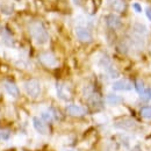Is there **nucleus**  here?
Returning a JSON list of instances; mask_svg holds the SVG:
<instances>
[{
	"label": "nucleus",
	"instance_id": "f257e3e1",
	"mask_svg": "<svg viewBox=\"0 0 151 151\" xmlns=\"http://www.w3.org/2000/svg\"><path fill=\"white\" fill-rule=\"evenodd\" d=\"M29 33L37 44H45L49 41V34L40 21H33L29 23Z\"/></svg>",
	"mask_w": 151,
	"mask_h": 151
},
{
	"label": "nucleus",
	"instance_id": "f03ea898",
	"mask_svg": "<svg viewBox=\"0 0 151 151\" xmlns=\"http://www.w3.org/2000/svg\"><path fill=\"white\" fill-rule=\"evenodd\" d=\"M24 90L32 98H37L41 93V85L37 79H29L24 83Z\"/></svg>",
	"mask_w": 151,
	"mask_h": 151
},
{
	"label": "nucleus",
	"instance_id": "7ed1b4c3",
	"mask_svg": "<svg viewBox=\"0 0 151 151\" xmlns=\"http://www.w3.org/2000/svg\"><path fill=\"white\" fill-rule=\"evenodd\" d=\"M38 59L43 65H45L48 68H56L58 65V60H57L56 56L51 52H42L38 57Z\"/></svg>",
	"mask_w": 151,
	"mask_h": 151
},
{
	"label": "nucleus",
	"instance_id": "20e7f679",
	"mask_svg": "<svg viewBox=\"0 0 151 151\" xmlns=\"http://www.w3.org/2000/svg\"><path fill=\"white\" fill-rule=\"evenodd\" d=\"M100 66L104 68V70L108 73L109 77H112V78H117L119 77L117 70L114 68V65L112 64V62L108 57H104V58L100 59Z\"/></svg>",
	"mask_w": 151,
	"mask_h": 151
},
{
	"label": "nucleus",
	"instance_id": "39448f33",
	"mask_svg": "<svg viewBox=\"0 0 151 151\" xmlns=\"http://www.w3.org/2000/svg\"><path fill=\"white\" fill-rule=\"evenodd\" d=\"M114 127L117 129H124V130H129L136 127V122L129 119V117H124V119H120L117 121L114 122Z\"/></svg>",
	"mask_w": 151,
	"mask_h": 151
},
{
	"label": "nucleus",
	"instance_id": "423d86ee",
	"mask_svg": "<svg viewBox=\"0 0 151 151\" xmlns=\"http://www.w3.org/2000/svg\"><path fill=\"white\" fill-rule=\"evenodd\" d=\"M76 36L81 42H90L92 40L91 32L86 27H83V26H79L76 28Z\"/></svg>",
	"mask_w": 151,
	"mask_h": 151
},
{
	"label": "nucleus",
	"instance_id": "0eeeda50",
	"mask_svg": "<svg viewBox=\"0 0 151 151\" xmlns=\"http://www.w3.org/2000/svg\"><path fill=\"white\" fill-rule=\"evenodd\" d=\"M66 113L71 116H76V117H79V116H84L85 114L87 113V111L79 106V105H76V104H71L66 107Z\"/></svg>",
	"mask_w": 151,
	"mask_h": 151
},
{
	"label": "nucleus",
	"instance_id": "6e6552de",
	"mask_svg": "<svg viewBox=\"0 0 151 151\" xmlns=\"http://www.w3.org/2000/svg\"><path fill=\"white\" fill-rule=\"evenodd\" d=\"M105 22H106L107 27L111 28V29H119L122 26L121 19L117 15H115V14H108V15H106Z\"/></svg>",
	"mask_w": 151,
	"mask_h": 151
},
{
	"label": "nucleus",
	"instance_id": "1a4fd4ad",
	"mask_svg": "<svg viewBox=\"0 0 151 151\" xmlns=\"http://www.w3.org/2000/svg\"><path fill=\"white\" fill-rule=\"evenodd\" d=\"M134 88L132 84L129 80L126 79H121V80H116L113 84L114 91H132Z\"/></svg>",
	"mask_w": 151,
	"mask_h": 151
},
{
	"label": "nucleus",
	"instance_id": "9d476101",
	"mask_svg": "<svg viewBox=\"0 0 151 151\" xmlns=\"http://www.w3.org/2000/svg\"><path fill=\"white\" fill-rule=\"evenodd\" d=\"M4 87H5L6 92L11 95V96H13V98H18V96L20 95L19 87H18V86H17V84H15V83H13V81L6 80V81L4 83Z\"/></svg>",
	"mask_w": 151,
	"mask_h": 151
},
{
	"label": "nucleus",
	"instance_id": "9b49d317",
	"mask_svg": "<svg viewBox=\"0 0 151 151\" xmlns=\"http://www.w3.org/2000/svg\"><path fill=\"white\" fill-rule=\"evenodd\" d=\"M33 126L35 128V130L40 132L41 135H47L48 134V127L45 124V122L40 119V117H34L33 119Z\"/></svg>",
	"mask_w": 151,
	"mask_h": 151
},
{
	"label": "nucleus",
	"instance_id": "f8f14e48",
	"mask_svg": "<svg viewBox=\"0 0 151 151\" xmlns=\"http://www.w3.org/2000/svg\"><path fill=\"white\" fill-rule=\"evenodd\" d=\"M108 5L111 6V8L117 12V13H122L126 9V2L124 0H108Z\"/></svg>",
	"mask_w": 151,
	"mask_h": 151
},
{
	"label": "nucleus",
	"instance_id": "ddd939ff",
	"mask_svg": "<svg viewBox=\"0 0 151 151\" xmlns=\"http://www.w3.org/2000/svg\"><path fill=\"white\" fill-rule=\"evenodd\" d=\"M56 88H57V94H58V96H59L60 99H63V100H65V101H68V100L70 99V92L68 91V88H66V86H65L64 84L57 83Z\"/></svg>",
	"mask_w": 151,
	"mask_h": 151
},
{
	"label": "nucleus",
	"instance_id": "4468645a",
	"mask_svg": "<svg viewBox=\"0 0 151 151\" xmlns=\"http://www.w3.org/2000/svg\"><path fill=\"white\" fill-rule=\"evenodd\" d=\"M106 101L112 105V106H116V105H120L122 102V98L120 95L114 94V93H109V94L106 96Z\"/></svg>",
	"mask_w": 151,
	"mask_h": 151
},
{
	"label": "nucleus",
	"instance_id": "2eb2a0df",
	"mask_svg": "<svg viewBox=\"0 0 151 151\" xmlns=\"http://www.w3.org/2000/svg\"><path fill=\"white\" fill-rule=\"evenodd\" d=\"M141 116L143 119H151V106H145L141 109Z\"/></svg>",
	"mask_w": 151,
	"mask_h": 151
},
{
	"label": "nucleus",
	"instance_id": "dca6fc26",
	"mask_svg": "<svg viewBox=\"0 0 151 151\" xmlns=\"http://www.w3.org/2000/svg\"><path fill=\"white\" fill-rule=\"evenodd\" d=\"M135 88H136V92H137L138 94L139 95L142 94V93L144 92V90H145L143 81H142V80H137V81L135 83Z\"/></svg>",
	"mask_w": 151,
	"mask_h": 151
},
{
	"label": "nucleus",
	"instance_id": "f3484780",
	"mask_svg": "<svg viewBox=\"0 0 151 151\" xmlns=\"http://www.w3.org/2000/svg\"><path fill=\"white\" fill-rule=\"evenodd\" d=\"M52 119H54V116H52V114H51L50 111H49V112H43V113H42V120H43L44 122H51Z\"/></svg>",
	"mask_w": 151,
	"mask_h": 151
},
{
	"label": "nucleus",
	"instance_id": "a211bd4d",
	"mask_svg": "<svg viewBox=\"0 0 151 151\" xmlns=\"http://www.w3.org/2000/svg\"><path fill=\"white\" fill-rule=\"evenodd\" d=\"M141 96L144 99V100H150L151 99V87H148L144 90V92L141 94Z\"/></svg>",
	"mask_w": 151,
	"mask_h": 151
},
{
	"label": "nucleus",
	"instance_id": "6ab92c4d",
	"mask_svg": "<svg viewBox=\"0 0 151 151\" xmlns=\"http://www.w3.org/2000/svg\"><path fill=\"white\" fill-rule=\"evenodd\" d=\"M132 8H134V11H135L136 13H141V12H142V6H141L138 2H134V4H132Z\"/></svg>",
	"mask_w": 151,
	"mask_h": 151
},
{
	"label": "nucleus",
	"instance_id": "aec40b11",
	"mask_svg": "<svg viewBox=\"0 0 151 151\" xmlns=\"http://www.w3.org/2000/svg\"><path fill=\"white\" fill-rule=\"evenodd\" d=\"M145 15H147V18L151 21V7H147V9H145Z\"/></svg>",
	"mask_w": 151,
	"mask_h": 151
},
{
	"label": "nucleus",
	"instance_id": "412c9836",
	"mask_svg": "<svg viewBox=\"0 0 151 151\" xmlns=\"http://www.w3.org/2000/svg\"><path fill=\"white\" fill-rule=\"evenodd\" d=\"M132 151H143V150H142V148H141L139 145H135L132 149Z\"/></svg>",
	"mask_w": 151,
	"mask_h": 151
},
{
	"label": "nucleus",
	"instance_id": "4be33fe9",
	"mask_svg": "<svg viewBox=\"0 0 151 151\" xmlns=\"http://www.w3.org/2000/svg\"><path fill=\"white\" fill-rule=\"evenodd\" d=\"M75 1L76 5H80V2H81V0H73Z\"/></svg>",
	"mask_w": 151,
	"mask_h": 151
},
{
	"label": "nucleus",
	"instance_id": "5701e85b",
	"mask_svg": "<svg viewBox=\"0 0 151 151\" xmlns=\"http://www.w3.org/2000/svg\"><path fill=\"white\" fill-rule=\"evenodd\" d=\"M1 138H2V137H1V134H0V141H1Z\"/></svg>",
	"mask_w": 151,
	"mask_h": 151
},
{
	"label": "nucleus",
	"instance_id": "b1692460",
	"mask_svg": "<svg viewBox=\"0 0 151 151\" xmlns=\"http://www.w3.org/2000/svg\"><path fill=\"white\" fill-rule=\"evenodd\" d=\"M17 1H19V0H17Z\"/></svg>",
	"mask_w": 151,
	"mask_h": 151
}]
</instances>
